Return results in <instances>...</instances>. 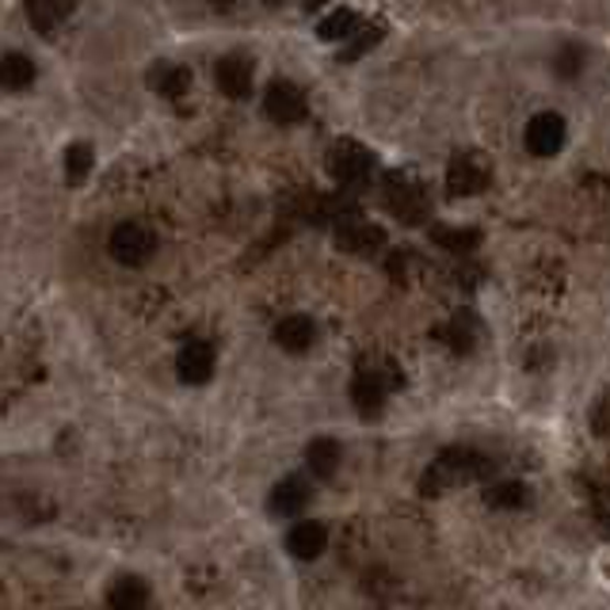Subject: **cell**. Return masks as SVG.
Instances as JSON below:
<instances>
[{"label": "cell", "instance_id": "ffe728a7", "mask_svg": "<svg viewBox=\"0 0 610 610\" xmlns=\"http://www.w3.org/2000/svg\"><path fill=\"white\" fill-rule=\"evenodd\" d=\"M149 84L157 88L160 95H168V100H176V95H183L188 92V84H191V69H183V66H157L149 74Z\"/></svg>", "mask_w": 610, "mask_h": 610}, {"label": "cell", "instance_id": "2e32d148", "mask_svg": "<svg viewBox=\"0 0 610 610\" xmlns=\"http://www.w3.org/2000/svg\"><path fill=\"white\" fill-rule=\"evenodd\" d=\"M111 610H146L149 607V588L142 576H118L108 591Z\"/></svg>", "mask_w": 610, "mask_h": 610}, {"label": "cell", "instance_id": "e0dca14e", "mask_svg": "<svg viewBox=\"0 0 610 610\" xmlns=\"http://www.w3.org/2000/svg\"><path fill=\"white\" fill-rule=\"evenodd\" d=\"M35 77H38V69L27 54L12 50L0 58V88H8V92H27V88L35 84Z\"/></svg>", "mask_w": 610, "mask_h": 610}, {"label": "cell", "instance_id": "5bb4252c", "mask_svg": "<svg viewBox=\"0 0 610 610\" xmlns=\"http://www.w3.org/2000/svg\"><path fill=\"white\" fill-rule=\"evenodd\" d=\"M325 545H328L325 523H313V519H305V523H294L291 534H286V550H291L298 561H317L320 553H325Z\"/></svg>", "mask_w": 610, "mask_h": 610}, {"label": "cell", "instance_id": "ac0fdd59", "mask_svg": "<svg viewBox=\"0 0 610 610\" xmlns=\"http://www.w3.org/2000/svg\"><path fill=\"white\" fill-rule=\"evenodd\" d=\"M359 27H363V23H359V15L351 12V8H332V12L317 23V38L320 43H348Z\"/></svg>", "mask_w": 610, "mask_h": 610}, {"label": "cell", "instance_id": "7402d4cb", "mask_svg": "<svg viewBox=\"0 0 610 610\" xmlns=\"http://www.w3.org/2000/svg\"><path fill=\"white\" fill-rule=\"evenodd\" d=\"M92 165H95V152L88 142H74V146L66 149V180L80 188V183L92 176Z\"/></svg>", "mask_w": 610, "mask_h": 610}, {"label": "cell", "instance_id": "6da1fadb", "mask_svg": "<svg viewBox=\"0 0 610 610\" xmlns=\"http://www.w3.org/2000/svg\"><path fill=\"white\" fill-rule=\"evenodd\" d=\"M488 473H493V462H488V458H481L477 451H462V447H454V451L439 454V462H431V470L423 473L420 488L428 496H439L454 485H465V481L488 477Z\"/></svg>", "mask_w": 610, "mask_h": 610}, {"label": "cell", "instance_id": "4fadbf2b", "mask_svg": "<svg viewBox=\"0 0 610 610\" xmlns=\"http://www.w3.org/2000/svg\"><path fill=\"white\" fill-rule=\"evenodd\" d=\"M313 340H317V325H313L305 313H291V317H283L275 325V343L283 351H291V355H302V351H309Z\"/></svg>", "mask_w": 610, "mask_h": 610}, {"label": "cell", "instance_id": "8992f818", "mask_svg": "<svg viewBox=\"0 0 610 610\" xmlns=\"http://www.w3.org/2000/svg\"><path fill=\"white\" fill-rule=\"evenodd\" d=\"M382 245H385V229L374 226V222L359 218V214H343V218L336 222V248H343V252L371 256V252H379Z\"/></svg>", "mask_w": 610, "mask_h": 610}, {"label": "cell", "instance_id": "9c48e42d", "mask_svg": "<svg viewBox=\"0 0 610 610\" xmlns=\"http://www.w3.org/2000/svg\"><path fill=\"white\" fill-rule=\"evenodd\" d=\"M252 77H256V66L248 54H226L214 66V80H218V88L229 100H248L252 95Z\"/></svg>", "mask_w": 610, "mask_h": 610}, {"label": "cell", "instance_id": "ba28073f", "mask_svg": "<svg viewBox=\"0 0 610 610\" xmlns=\"http://www.w3.org/2000/svg\"><path fill=\"white\" fill-rule=\"evenodd\" d=\"M385 206H389V211L397 214L405 226H420V222H428V203H423L420 188H413V183H408L400 172L389 176V188H385Z\"/></svg>", "mask_w": 610, "mask_h": 610}, {"label": "cell", "instance_id": "9a60e30c", "mask_svg": "<svg viewBox=\"0 0 610 610\" xmlns=\"http://www.w3.org/2000/svg\"><path fill=\"white\" fill-rule=\"evenodd\" d=\"M340 462H343V447L336 443V439L320 436V439H313V443L305 447V465H309L313 477H320V481L336 477Z\"/></svg>", "mask_w": 610, "mask_h": 610}, {"label": "cell", "instance_id": "44dd1931", "mask_svg": "<svg viewBox=\"0 0 610 610\" xmlns=\"http://www.w3.org/2000/svg\"><path fill=\"white\" fill-rule=\"evenodd\" d=\"M485 504L496 511H516L527 504V488L519 481H500V485H488L485 488Z\"/></svg>", "mask_w": 610, "mask_h": 610}, {"label": "cell", "instance_id": "484cf974", "mask_svg": "<svg viewBox=\"0 0 610 610\" xmlns=\"http://www.w3.org/2000/svg\"><path fill=\"white\" fill-rule=\"evenodd\" d=\"M382 35H385V27H359L355 35H351V43L343 46V54H340V58H343V61H355V58H363L366 50H374V46L382 43Z\"/></svg>", "mask_w": 610, "mask_h": 610}, {"label": "cell", "instance_id": "30bf717a", "mask_svg": "<svg viewBox=\"0 0 610 610\" xmlns=\"http://www.w3.org/2000/svg\"><path fill=\"white\" fill-rule=\"evenodd\" d=\"M176 374H180V382L188 385H206L214 379V348L203 340H191L183 343L180 359H176Z\"/></svg>", "mask_w": 610, "mask_h": 610}, {"label": "cell", "instance_id": "5b68a950", "mask_svg": "<svg viewBox=\"0 0 610 610\" xmlns=\"http://www.w3.org/2000/svg\"><path fill=\"white\" fill-rule=\"evenodd\" d=\"M565 134H568L565 118H561L557 111H542V115H534L523 131L527 152H534V157H557V152L565 149Z\"/></svg>", "mask_w": 610, "mask_h": 610}, {"label": "cell", "instance_id": "cb8c5ba5", "mask_svg": "<svg viewBox=\"0 0 610 610\" xmlns=\"http://www.w3.org/2000/svg\"><path fill=\"white\" fill-rule=\"evenodd\" d=\"M584 66H588V50L580 43H565L557 50V58H553V74L561 80H576L584 74Z\"/></svg>", "mask_w": 610, "mask_h": 610}, {"label": "cell", "instance_id": "7c38bea8", "mask_svg": "<svg viewBox=\"0 0 610 610\" xmlns=\"http://www.w3.org/2000/svg\"><path fill=\"white\" fill-rule=\"evenodd\" d=\"M485 188H488V172L477 165V160L473 157L451 160V168H447V191H451L454 199H473Z\"/></svg>", "mask_w": 610, "mask_h": 610}, {"label": "cell", "instance_id": "277c9868", "mask_svg": "<svg viewBox=\"0 0 610 610\" xmlns=\"http://www.w3.org/2000/svg\"><path fill=\"white\" fill-rule=\"evenodd\" d=\"M305 92L294 80H271L268 92H263V115L279 126H294L305 118Z\"/></svg>", "mask_w": 610, "mask_h": 610}, {"label": "cell", "instance_id": "7a4b0ae2", "mask_svg": "<svg viewBox=\"0 0 610 610\" xmlns=\"http://www.w3.org/2000/svg\"><path fill=\"white\" fill-rule=\"evenodd\" d=\"M108 252H111V260L123 263V268H142V263H149L152 252H157V237H152L146 226H138V222H118L108 237Z\"/></svg>", "mask_w": 610, "mask_h": 610}, {"label": "cell", "instance_id": "8fae6325", "mask_svg": "<svg viewBox=\"0 0 610 610\" xmlns=\"http://www.w3.org/2000/svg\"><path fill=\"white\" fill-rule=\"evenodd\" d=\"M309 504V485L302 477H283L268 496V511L275 519H298Z\"/></svg>", "mask_w": 610, "mask_h": 610}, {"label": "cell", "instance_id": "3957f363", "mask_svg": "<svg viewBox=\"0 0 610 610\" xmlns=\"http://www.w3.org/2000/svg\"><path fill=\"white\" fill-rule=\"evenodd\" d=\"M328 172L336 176V183H343V188H355V183H363L366 176L374 172V152L363 146V142H351V138H340L328 152Z\"/></svg>", "mask_w": 610, "mask_h": 610}, {"label": "cell", "instance_id": "603a6c76", "mask_svg": "<svg viewBox=\"0 0 610 610\" xmlns=\"http://www.w3.org/2000/svg\"><path fill=\"white\" fill-rule=\"evenodd\" d=\"M443 340L451 343L458 355H465V351H473V343H477V320L470 317V313H458L451 325L443 328Z\"/></svg>", "mask_w": 610, "mask_h": 610}, {"label": "cell", "instance_id": "4316f807", "mask_svg": "<svg viewBox=\"0 0 610 610\" xmlns=\"http://www.w3.org/2000/svg\"><path fill=\"white\" fill-rule=\"evenodd\" d=\"M263 4H279V0H263Z\"/></svg>", "mask_w": 610, "mask_h": 610}, {"label": "cell", "instance_id": "d4e9b609", "mask_svg": "<svg viewBox=\"0 0 610 610\" xmlns=\"http://www.w3.org/2000/svg\"><path fill=\"white\" fill-rule=\"evenodd\" d=\"M27 15H31V23H35L38 35H54V23H58V15H61V4L58 0H27Z\"/></svg>", "mask_w": 610, "mask_h": 610}, {"label": "cell", "instance_id": "d6986e66", "mask_svg": "<svg viewBox=\"0 0 610 610\" xmlns=\"http://www.w3.org/2000/svg\"><path fill=\"white\" fill-rule=\"evenodd\" d=\"M431 240L447 252H473L481 245V229H462V226H431Z\"/></svg>", "mask_w": 610, "mask_h": 610}, {"label": "cell", "instance_id": "52a82bcc", "mask_svg": "<svg viewBox=\"0 0 610 610\" xmlns=\"http://www.w3.org/2000/svg\"><path fill=\"white\" fill-rule=\"evenodd\" d=\"M393 382H397V379H385V374L374 371V366H366V371L355 374V382H351V405H355V413L363 416V420L382 416L385 397H389Z\"/></svg>", "mask_w": 610, "mask_h": 610}]
</instances>
